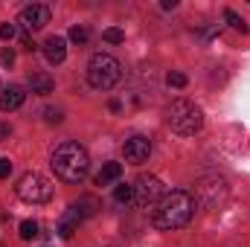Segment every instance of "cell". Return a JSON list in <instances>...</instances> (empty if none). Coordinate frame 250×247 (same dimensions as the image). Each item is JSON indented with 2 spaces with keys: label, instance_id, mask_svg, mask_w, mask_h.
I'll use <instances>...</instances> for the list:
<instances>
[{
  "label": "cell",
  "instance_id": "cell-18",
  "mask_svg": "<svg viewBox=\"0 0 250 247\" xmlns=\"http://www.w3.org/2000/svg\"><path fill=\"white\" fill-rule=\"evenodd\" d=\"M87 38H90L87 26H73V29H70V41H73V44H87Z\"/></svg>",
  "mask_w": 250,
  "mask_h": 247
},
{
  "label": "cell",
  "instance_id": "cell-16",
  "mask_svg": "<svg viewBox=\"0 0 250 247\" xmlns=\"http://www.w3.org/2000/svg\"><path fill=\"white\" fill-rule=\"evenodd\" d=\"M114 201H117V204H131V201H134V189L128 184H120L114 189Z\"/></svg>",
  "mask_w": 250,
  "mask_h": 247
},
{
  "label": "cell",
  "instance_id": "cell-4",
  "mask_svg": "<svg viewBox=\"0 0 250 247\" xmlns=\"http://www.w3.org/2000/svg\"><path fill=\"white\" fill-rule=\"evenodd\" d=\"M123 79V64L108 53H93L87 62V82L96 90H111Z\"/></svg>",
  "mask_w": 250,
  "mask_h": 247
},
{
  "label": "cell",
  "instance_id": "cell-22",
  "mask_svg": "<svg viewBox=\"0 0 250 247\" xmlns=\"http://www.w3.org/2000/svg\"><path fill=\"white\" fill-rule=\"evenodd\" d=\"M0 38L3 41H12L15 38V26L12 23H0Z\"/></svg>",
  "mask_w": 250,
  "mask_h": 247
},
{
  "label": "cell",
  "instance_id": "cell-5",
  "mask_svg": "<svg viewBox=\"0 0 250 247\" xmlns=\"http://www.w3.org/2000/svg\"><path fill=\"white\" fill-rule=\"evenodd\" d=\"M192 195V201H195V206L201 204V206H207V209H215V206H221L224 201H227V195H230V186L224 178H218V175H207V178H201L195 189L189 192Z\"/></svg>",
  "mask_w": 250,
  "mask_h": 247
},
{
  "label": "cell",
  "instance_id": "cell-1",
  "mask_svg": "<svg viewBox=\"0 0 250 247\" xmlns=\"http://www.w3.org/2000/svg\"><path fill=\"white\" fill-rule=\"evenodd\" d=\"M195 215V201L192 195L184 189H172L166 192L154 206H151V224L154 230H163V233H172V230H181L187 227Z\"/></svg>",
  "mask_w": 250,
  "mask_h": 247
},
{
  "label": "cell",
  "instance_id": "cell-6",
  "mask_svg": "<svg viewBox=\"0 0 250 247\" xmlns=\"http://www.w3.org/2000/svg\"><path fill=\"white\" fill-rule=\"evenodd\" d=\"M15 195H18L21 201H26V204H47V201L53 198V186H50V181H47L44 175L26 172V175L15 184Z\"/></svg>",
  "mask_w": 250,
  "mask_h": 247
},
{
  "label": "cell",
  "instance_id": "cell-17",
  "mask_svg": "<svg viewBox=\"0 0 250 247\" xmlns=\"http://www.w3.org/2000/svg\"><path fill=\"white\" fill-rule=\"evenodd\" d=\"M76 227H79V221H76L73 215H67V218H64L62 224H59V236H62V239H73Z\"/></svg>",
  "mask_w": 250,
  "mask_h": 247
},
{
  "label": "cell",
  "instance_id": "cell-11",
  "mask_svg": "<svg viewBox=\"0 0 250 247\" xmlns=\"http://www.w3.org/2000/svg\"><path fill=\"white\" fill-rule=\"evenodd\" d=\"M44 56H47L50 64H62L64 59H67V41L59 38V35H50V38L44 41Z\"/></svg>",
  "mask_w": 250,
  "mask_h": 247
},
{
  "label": "cell",
  "instance_id": "cell-15",
  "mask_svg": "<svg viewBox=\"0 0 250 247\" xmlns=\"http://www.w3.org/2000/svg\"><path fill=\"white\" fill-rule=\"evenodd\" d=\"M224 21H227L233 29H239V32H250V26L245 23V18H239L233 9H224Z\"/></svg>",
  "mask_w": 250,
  "mask_h": 247
},
{
  "label": "cell",
  "instance_id": "cell-13",
  "mask_svg": "<svg viewBox=\"0 0 250 247\" xmlns=\"http://www.w3.org/2000/svg\"><path fill=\"white\" fill-rule=\"evenodd\" d=\"M29 87H32V93L47 96V93H53L56 82H53V76H47V73H32V76H29Z\"/></svg>",
  "mask_w": 250,
  "mask_h": 247
},
{
  "label": "cell",
  "instance_id": "cell-20",
  "mask_svg": "<svg viewBox=\"0 0 250 247\" xmlns=\"http://www.w3.org/2000/svg\"><path fill=\"white\" fill-rule=\"evenodd\" d=\"M35 236H38V224H35V221H23V224H21V239L29 242V239H35Z\"/></svg>",
  "mask_w": 250,
  "mask_h": 247
},
{
  "label": "cell",
  "instance_id": "cell-3",
  "mask_svg": "<svg viewBox=\"0 0 250 247\" xmlns=\"http://www.w3.org/2000/svg\"><path fill=\"white\" fill-rule=\"evenodd\" d=\"M166 123H169V128H172L175 134L192 137V134H198V131L204 128V114H201V108H198L195 102H189V99H175V102L166 108Z\"/></svg>",
  "mask_w": 250,
  "mask_h": 247
},
{
  "label": "cell",
  "instance_id": "cell-12",
  "mask_svg": "<svg viewBox=\"0 0 250 247\" xmlns=\"http://www.w3.org/2000/svg\"><path fill=\"white\" fill-rule=\"evenodd\" d=\"M23 99H26V93H23L18 84H9V87L0 93V111H3V114H9V111H18V108L23 105Z\"/></svg>",
  "mask_w": 250,
  "mask_h": 247
},
{
  "label": "cell",
  "instance_id": "cell-7",
  "mask_svg": "<svg viewBox=\"0 0 250 247\" xmlns=\"http://www.w3.org/2000/svg\"><path fill=\"white\" fill-rule=\"evenodd\" d=\"M131 189H134V204H137L140 209H151V206L166 195L163 181H160V178H154V175H140V178H137V184L131 186Z\"/></svg>",
  "mask_w": 250,
  "mask_h": 247
},
{
  "label": "cell",
  "instance_id": "cell-23",
  "mask_svg": "<svg viewBox=\"0 0 250 247\" xmlns=\"http://www.w3.org/2000/svg\"><path fill=\"white\" fill-rule=\"evenodd\" d=\"M9 175H12V163L3 157V160H0V181H3V178H9Z\"/></svg>",
  "mask_w": 250,
  "mask_h": 247
},
{
  "label": "cell",
  "instance_id": "cell-25",
  "mask_svg": "<svg viewBox=\"0 0 250 247\" xmlns=\"http://www.w3.org/2000/svg\"><path fill=\"white\" fill-rule=\"evenodd\" d=\"M3 64H6V67H12V64H15V53H12V47H9V50H3Z\"/></svg>",
  "mask_w": 250,
  "mask_h": 247
},
{
  "label": "cell",
  "instance_id": "cell-21",
  "mask_svg": "<svg viewBox=\"0 0 250 247\" xmlns=\"http://www.w3.org/2000/svg\"><path fill=\"white\" fill-rule=\"evenodd\" d=\"M166 82H169L172 87H187V76H184V73H169Z\"/></svg>",
  "mask_w": 250,
  "mask_h": 247
},
{
  "label": "cell",
  "instance_id": "cell-14",
  "mask_svg": "<svg viewBox=\"0 0 250 247\" xmlns=\"http://www.w3.org/2000/svg\"><path fill=\"white\" fill-rule=\"evenodd\" d=\"M120 178H123V163H105L102 172L96 175V184L99 186H111V184H117Z\"/></svg>",
  "mask_w": 250,
  "mask_h": 247
},
{
  "label": "cell",
  "instance_id": "cell-2",
  "mask_svg": "<svg viewBox=\"0 0 250 247\" xmlns=\"http://www.w3.org/2000/svg\"><path fill=\"white\" fill-rule=\"evenodd\" d=\"M53 172L59 175V181L64 184H82L90 172V157L84 151V145L79 143H62L53 151Z\"/></svg>",
  "mask_w": 250,
  "mask_h": 247
},
{
  "label": "cell",
  "instance_id": "cell-24",
  "mask_svg": "<svg viewBox=\"0 0 250 247\" xmlns=\"http://www.w3.org/2000/svg\"><path fill=\"white\" fill-rule=\"evenodd\" d=\"M64 117H62V111H53V108H50V111H47V123H62Z\"/></svg>",
  "mask_w": 250,
  "mask_h": 247
},
{
  "label": "cell",
  "instance_id": "cell-19",
  "mask_svg": "<svg viewBox=\"0 0 250 247\" xmlns=\"http://www.w3.org/2000/svg\"><path fill=\"white\" fill-rule=\"evenodd\" d=\"M102 38H105L108 44H123L125 32H123V29H117V26H111V29H105V32H102Z\"/></svg>",
  "mask_w": 250,
  "mask_h": 247
},
{
  "label": "cell",
  "instance_id": "cell-26",
  "mask_svg": "<svg viewBox=\"0 0 250 247\" xmlns=\"http://www.w3.org/2000/svg\"><path fill=\"white\" fill-rule=\"evenodd\" d=\"M21 44H23V50H29V53H32V50H35V44H32V38H29V35H26V32H23V35H21Z\"/></svg>",
  "mask_w": 250,
  "mask_h": 247
},
{
  "label": "cell",
  "instance_id": "cell-9",
  "mask_svg": "<svg viewBox=\"0 0 250 247\" xmlns=\"http://www.w3.org/2000/svg\"><path fill=\"white\" fill-rule=\"evenodd\" d=\"M21 23H23V29H44L50 23V6H44V3L26 6L21 12Z\"/></svg>",
  "mask_w": 250,
  "mask_h": 247
},
{
  "label": "cell",
  "instance_id": "cell-8",
  "mask_svg": "<svg viewBox=\"0 0 250 247\" xmlns=\"http://www.w3.org/2000/svg\"><path fill=\"white\" fill-rule=\"evenodd\" d=\"M123 154L125 160L131 163V166H140V163H146L148 160V154H151V140L148 137H131V140H125L123 145Z\"/></svg>",
  "mask_w": 250,
  "mask_h": 247
},
{
  "label": "cell",
  "instance_id": "cell-10",
  "mask_svg": "<svg viewBox=\"0 0 250 247\" xmlns=\"http://www.w3.org/2000/svg\"><path fill=\"white\" fill-rule=\"evenodd\" d=\"M96 209H99V201H96L93 195H82L79 201H73L70 215H73L76 221H84V218H93V215H96Z\"/></svg>",
  "mask_w": 250,
  "mask_h": 247
}]
</instances>
